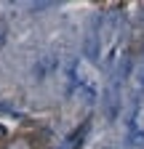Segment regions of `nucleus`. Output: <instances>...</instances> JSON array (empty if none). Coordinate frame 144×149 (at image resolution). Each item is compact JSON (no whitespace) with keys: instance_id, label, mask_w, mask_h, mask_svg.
<instances>
[{"instance_id":"4","label":"nucleus","mask_w":144,"mask_h":149,"mask_svg":"<svg viewBox=\"0 0 144 149\" xmlns=\"http://www.w3.org/2000/svg\"><path fill=\"white\" fill-rule=\"evenodd\" d=\"M128 144L134 149H144V130L141 128H136V125L128 128Z\"/></svg>"},{"instance_id":"1","label":"nucleus","mask_w":144,"mask_h":149,"mask_svg":"<svg viewBox=\"0 0 144 149\" xmlns=\"http://www.w3.org/2000/svg\"><path fill=\"white\" fill-rule=\"evenodd\" d=\"M104 107H107V117H117V109H120V83H117V74L110 80V85L104 88Z\"/></svg>"},{"instance_id":"2","label":"nucleus","mask_w":144,"mask_h":149,"mask_svg":"<svg viewBox=\"0 0 144 149\" xmlns=\"http://www.w3.org/2000/svg\"><path fill=\"white\" fill-rule=\"evenodd\" d=\"M75 77H78V85H83L88 93H96L99 88V80H96V74L91 72V67H88V61H80L78 67H75Z\"/></svg>"},{"instance_id":"5","label":"nucleus","mask_w":144,"mask_h":149,"mask_svg":"<svg viewBox=\"0 0 144 149\" xmlns=\"http://www.w3.org/2000/svg\"><path fill=\"white\" fill-rule=\"evenodd\" d=\"M0 133H3V125H0Z\"/></svg>"},{"instance_id":"3","label":"nucleus","mask_w":144,"mask_h":149,"mask_svg":"<svg viewBox=\"0 0 144 149\" xmlns=\"http://www.w3.org/2000/svg\"><path fill=\"white\" fill-rule=\"evenodd\" d=\"M85 56L88 59H99V51H96V24L91 27V32H88V37H85Z\"/></svg>"}]
</instances>
